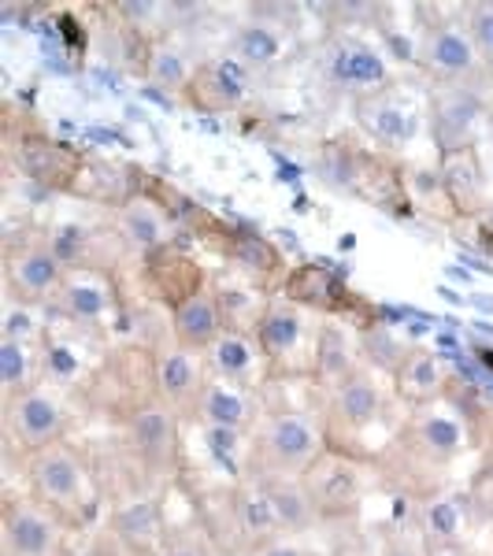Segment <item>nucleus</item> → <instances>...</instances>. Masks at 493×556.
<instances>
[{
    "mask_svg": "<svg viewBox=\"0 0 493 556\" xmlns=\"http://www.w3.org/2000/svg\"><path fill=\"white\" fill-rule=\"evenodd\" d=\"M330 442L319 416L304 408L267 412L264 424L249 434L245 471L253 479H301L327 456Z\"/></svg>",
    "mask_w": 493,
    "mask_h": 556,
    "instance_id": "f257e3e1",
    "label": "nucleus"
},
{
    "mask_svg": "<svg viewBox=\"0 0 493 556\" xmlns=\"http://www.w3.org/2000/svg\"><path fill=\"white\" fill-rule=\"evenodd\" d=\"M23 471H26L30 497H38L45 508H52L71 531L86 527L93 519L97 513L93 468H89V460L71 442H56L49 450L26 456Z\"/></svg>",
    "mask_w": 493,
    "mask_h": 556,
    "instance_id": "f03ea898",
    "label": "nucleus"
},
{
    "mask_svg": "<svg viewBox=\"0 0 493 556\" xmlns=\"http://www.w3.org/2000/svg\"><path fill=\"white\" fill-rule=\"evenodd\" d=\"M312 172H316L323 186L375 204V208L401 212V204L408 201L397 164L379 149L349 146V141H327L316 152V160H312Z\"/></svg>",
    "mask_w": 493,
    "mask_h": 556,
    "instance_id": "7ed1b4c3",
    "label": "nucleus"
},
{
    "mask_svg": "<svg viewBox=\"0 0 493 556\" xmlns=\"http://www.w3.org/2000/svg\"><path fill=\"white\" fill-rule=\"evenodd\" d=\"M316 78L327 93L342 97L349 104L397 83L387 49L361 30H330L323 38L316 52Z\"/></svg>",
    "mask_w": 493,
    "mask_h": 556,
    "instance_id": "20e7f679",
    "label": "nucleus"
},
{
    "mask_svg": "<svg viewBox=\"0 0 493 556\" xmlns=\"http://www.w3.org/2000/svg\"><path fill=\"white\" fill-rule=\"evenodd\" d=\"M412 64L427 83H471L490 86V67L482 60L475 34L468 30L464 15H430L416 26V41H412Z\"/></svg>",
    "mask_w": 493,
    "mask_h": 556,
    "instance_id": "39448f33",
    "label": "nucleus"
},
{
    "mask_svg": "<svg viewBox=\"0 0 493 556\" xmlns=\"http://www.w3.org/2000/svg\"><path fill=\"white\" fill-rule=\"evenodd\" d=\"M4 298L34 304V308H52L60 286L67 278V267L52 249L49 230H23V235L4 238Z\"/></svg>",
    "mask_w": 493,
    "mask_h": 556,
    "instance_id": "423d86ee",
    "label": "nucleus"
},
{
    "mask_svg": "<svg viewBox=\"0 0 493 556\" xmlns=\"http://www.w3.org/2000/svg\"><path fill=\"white\" fill-rule=\"evenodd\" d=\"M427 134L438 152L479 149L490 127V86L427 83Z\"/></svg>",
    "mask_w": 493,
    "mask_h": 556,
    "instance_id": "0eeeda50",
    "label": "nucleus"
},
{
    "mask_svg": "<svg viewBox=\"0 0 493 556\" xmlns=\"http://www.w3.org/2000/svg\"><path fill=\"white\" fill-rule=\"evenodd\" d=\"M286 8L279 4H256L249 8V15L227 30L223 52L230 60H238L256 83H267L290 64L293 45H298V26L290 20H279Z\"/></svg>",
    "mask_w": 493,
    "mask_h": 556,
    "instance_id": "6e6552de",
    "label": "nucleus"
},
{
    "mask_svg": "<svg viewBox=\"0 0 493 556\" xmlns=\"http://www.w3.org/2000/svg\"><path fill=\"white\" fill-rule=\"evenodd\" d=\"M316 330L319 323H312V312L301 308L298 301L279 298L267 301L256 312L253 338L267 361L271 375H312V349H316Z\"/></svg>",
    "mask_w": 493,
    "mask_h": 556,
    "instance_id": "1a4fd4ad",
    "label": "nucleus"
},
{
    "mask_svg": "<svg viewBox=\"0 0 493 556\" xmlns=\"http://www.w3.org/2000/svg\"><path fill=\"white\" fill-rule=\"evenodd\" d=\"M4 442L8 453L15 456H34L56 442H67L71 430V405L60 397L52 386H34V390H23L15 397H4Z\"/></svg>",
    "mask_w": 493,
    "mask_h": 556,
    "instance_id": "9d476101",
    "label": "nucleus"
},
{
    "mask_svg": "<svg viewBox=\"0 0 493 556\" xmlns=\"http://www.w3.org/2000/svg\"><path fill=\"white\" fill-rule=\"evenodd\" d=\"M89 156L71 141H60L45 130L8 134V167L23 182L38 186L45 193H67L83 178Z\"/></svg>",
    "mask_w": 493,
    "mask_h": 556,
    "instance_id": "9b49d317",
    "label": "nucleus"
},
{
    "mask_svg": "<svg viewBox=\"0 0 493 556\" xmlns=\"http://www.w3.org/2000/svg\"><path fill=\"white\" fill-rule=\"evenodd\" d=\"M382 419H387V390L367 364L323 390L319 424L327 430V442L330 438H364Z\"/></svg>",
    "mask_w": 493,
    "mask_h": 556,
    "instance_id": "f8f14e48",
    "label": "nucleus"
},
{
    "mask_svg": "<svg viewBox=\"0 0 493 556\" xmlns=\"http://www.w3.org/2000/svg\"><path fill=\"white\" fill-rule=\"evenodd\" d=\"M71 527L30 493H12L0 508L4 556H64Z\"/></svg>",
    "mask_w": 493,
    "mask_h": 556,
    "instance_id": "ddd939ff",
    "label": "nucleus"
},
{
    "mask_svg": "<svg viewBox=\"0 0 493 556\" xmlns=\"http://www.w3.org/2000/svg\"><path fill=\"white\" fill-rule=\"evenodd\" d=\"M123 434H127L130 453L146 471L167 475L182 460V416L172 412L164 401L149 397L134 405L123 419Z\"/></svg>",
    "mask_w": 493,
    "mask_h": 556,
    "instance_id": "4468645a",
    "label": "nucleus"
},
{
    "mask_svg": "<svg viewBox=\"0 0 493 556\" xmlns=\"http://www.w3.org/2000/svg\"><path fill=\"white\" fill-rule=\"evenodd\" d=\"M353 119H356V130H361L379 152H387V156L405 152L419 134L416 97H412L401 83H393L390 89H379V93L356 101Z\"/></svg>",
    "mask_w": 493,
    "mask_h": 556,
    "instance_id": "2eb2a0df",
    "label": "nucleus"
},
{
    "mask_svg": "<svg viewBox=\"0 0 493 556\" xmlns=\"http://www.w3.org/2000/svg\"><path fill=\"white\" fill-rule=\"evenodd\" d=\"M152 397L164 401L167 408L182 419H193V408L208 382V356L182 349L178 342H160L152 349Z\"/></svg>",
    "mask_w": 493,
    "mask_h": 556,
    "instance_id": "dca6fc26",
    "label": "nucleus"
},
{
    "mask_svg": "<svg viewBox=\"0 0 493 556\" xmlns=\"http://www.w3.org/2000/svg\"><path fill=\"white\" fill-rule=\"evenodd\" d=\"M256 86L260 83L238 60L219 52V56L201 60L190 89L182 93V104H190L201 115H238L241 108L253 101Z\"/></svg>",
    "mask_w": 493,
    "mask_h": 556,
    "instance_id": "f3484780",
    "label": "nucleus"
},
{
    "mask_svg": "<svg viewBox=\"0 0 493 556\" xmlns=\"http://www.w3.org/2000/svg\"><path fill=\"white\" fill-rule=\"evenodd\" d=\"M438 190H442L445 204L460 219H482L493 208V190H490V172L479 149H456V152H438Z\"/></svg>",
    "mask_w": 493,
    "mask_h": 556,
    "instance_id": "a211bd4d",
    "label": "nucleus"
},
{
    "mask_svg": "<svg viewBox=\"0 0 493 556\" xmlns=\"http://www.w3.org/2000/svg\"><path fill=\"white\" fill-rule=\"evenodd\" d=\"M52 308L60 312L67 323L86 330H101L112 323L115 308H119V290H115V278L104 267H75L67 271L64 286H60Z\"/></svg>",
    "mask_w": 493,
    "mask_h": 556,
    "instance_id": "6ab92c4d",
    "label": "nucleus"
},
{
    "mask_svg": "<svg viewBox=\"0 0 493 556\" xmlns=\"http://www.w3.org/2000/svg\"><path fill=\"white\" fill-rule=\"evenodd\" d=\"M104 538L127 556H164L172 542V527L164 519V505L149 493L115 505L104 527Z\"/></svg>",
    "mask_w": 493,
    "mask_h": 556,
    "instance_id": "aec40b11",
    "label": "nucleus"
},
{
    "mask_svg": "<svg viewBox=\"0 0 493 556\" xmlns=\"http://www.w3.org/2000/svg\"><path fill=\"white\" fill-rule=\"evenodd\" d=\"M308 482L312 497H316V508L323 516V527L327 523H349V519L361 516V505H364V475H361V464L345 460V456L330 453L304 475Z\"/></svg>",
    "mask_w": 493,
    "mask_h": 556,
    "instance_id": "412c9836",
    "label": "nucleus"
},
{
    "mask_svg": "<svg viewBox=\"0 0 493 556\" xmlns=\"http://www.w3.org/2000/svg\"><path fill=\"white\" fill-rule=\"evenodd\" d=\"M223 519H227L230 534L238 538L245 553H253L264 542H275V538L286 534L264 482L253 479V475H245V479L227 490V497H223Z\"/></svg>",
    "mask_w": 493,
    "mask_h": 556,
    "instance_id": "4be33fe9",
    "label": "nucleus"
},
{
    "mask_svg": "<svg viewBox=\"0 0 493 556\" xmlns=\"http://www.w3.org/2000/svg\"><path fill=\"white\" fill-rule=\"evenodd\" d=\"M227 327H230V316H227V304H223V293L212 290L208 282L197 286L193 293H186L182 301H175L172 319H167L172 342H178L182 349H193V353H208Z\"/></svg>",
    "mask_w": 493,
    "mask_h": 556,
    "instance_id": "5701e85b",
    "label": "nucleus"
},
{
    "mask_svg": "<svg viewBox=\"0 0 493 556\" xmlns=\"http://www.w3.org/2000/svg\"><path fill=\"white\" fill-rule=\"evenodd\" d=\"M264 416L267 412L256 390H245V386H235L227 379H215V375H208L201 401H197V408H193V419L201 427L230 430V434H253V430L264 424Z\"/></svg>",
    "mask_w": 493,
    "mask_h": 556,
    "instance_id": "b1692460",
    "label": "nucleus"
},
{
    "mask_svg": "<svg viewBox=\"0 0 493 556\" xmlns=\"http://www.w3.org/2000/svg\"><path fill=\"white\" fill-rule=\"evenodd\" d=\"M112 235L115 241H123L130 253L156 256L172 245L175 219L152 193H134L127 204H119V208L112 212Z\"/></svg>",
    "mask_w": 493,
    "mask_h": 556,
    "instance_id": "393cba45",
    "label": "nucleus"
},
{
    "mask_svg": "<svg viewBox=\"0 0 493 556\" xmlns=\"http://www.w3.org/2000/svg\"><path fill=\"white\" fill-rule=\"evenodd\" d=\"M208 371L215 379H227L235 386H245V390H256L264 386V375L267 371V361L264 353H260L253 330H238V327H227L219 334V342H215L208 353Z\"/></svg>",
    "mask_w": 493,
    "mask_h": 556,
    "instance_id": "a878e982",
    "label": "nucleus"
},
{
    "mask_svg": "<svg viewBox=\"0 0 493 556\" xmlns=\"http://www.w3.org/2000/svg\"><path fill=\"white\" fill-rule=\"evenodd\" d=\"M393 397L408 408H430L445 397V386H450V371L438 361L430 349L412 345L405 353V361L397 364V371L390 375Z\"/></svg>",
    "mask_w": 493,
    "mask_h": 556,
    "instance_id": "bb28decb",
    "label": "nucleus"
},
{
    "mask_svg": "<svg viewBox=\"0 0 493 556\" xmlns=\"http://www.w3.org/2000/svg\"><path fill=\"white\" fill-rule=\"evenodd\" d=\"M361 334H353L349 327H342L338 319L319 323L316 330V349H312V379L323 390L334 386L338 379H345L349 371H356L361 364Z\"/></svg>",
    "mask_w": 493,
    "mask_h": 556,
    "instance_id": "cd10ccee",
    "label": "nucleus"
},
{
    "mask_svg": "<svg viewBox=\"0 0 493 556\" xmlns=\"http://www.w3.org/2000/svg\"><path fill=\"white\" fill-rule=\"evenodd\" d=\"M197 67H201V60H197L182 41L167 38V41H156L146 52L141 78H146L152 89H160V93H172V97L182 101V93L190 89Z\"/></svg>",
    "mask_w": 493,
    "mask_h": 556,
    "instance_id": "c85d7f7f",
    "label": "nucleus"
},
{
    "mask_svg": "<svg viewBox=\"0 0 493 556\" xmlns=\"http://www.w3.org/2000/svg\"><path fill=\"white\" fill-rule=\"evenodd\" d=\"M260 482H264V490H267V497H271L275 513H279V523L286 534L308 538L316 527H323L316 497H312L304 475L301 479H260Z\"/></svg>",
    "mask_w": 493,
    "mask_h": 556,
    "instance_id": "c756f323",
    "label": "nucleus"
},
{
    "mask_svg": "<svg viewBox=\"0 0 493 556\" xmlns=\"http://www.w3.org/2000/svg\"><path fill=\"white\" fill-rule=\"evenodd\" d=\"M419 534L434 549H456L468 542V513L453 493H430L419 501Z\"/></svg>",
    "mask_w": 493,
    "mask_h": 556,
    "instance_id": "7c9ffc66",
    "label": "nucleus"
},
{
    "mask_svg": "<svg viewBox=\"0 0 493 556\" xmlns=\"http://www.w3.org/2000/svg\"><path fill=\"white\" fill-rule=\"evenodd\" d=\"M138 190V178L130 175V167L123 164H108V160H89L83 178L75 182V190L71 197H78V201H93V204H104V208H119V204H127Z\"/></svg>",
    "mask_w": 493,
    "mask_h": 556,
    "instance_id": "2f4dec72",
    "label": "nucleus"
},
{
    "mask_svg": "<svg viewBox=\"0 0 493 556\" xmlns=\"http://www.w3.org/2000/svg\"><path fill=\"white\" fill-rule=\"evenodd\" d=\"M405 438L424 460L450 464L464 445V427H460V419L450 416V412H424L419 419H412Z\"/></svg>",
    "mask_w": 493,
    "mask_h": 556,
    "instance_id": "473e14b6",
    "label": "nucleus"
},
{
    "mask_svg": "<svg viewBox=\"0 0 493 556\" xmlns=\"http://www.w3.org/2000/svg\"><path fill=\"white\" fill-rule=\"evenodd\" d=\"M41 375H45V345L0 338V390H4V397H15V393L41 386Z\"/></svg>",
    "mask_w": 493,
    "mask_h": 556,
    "instance_id": "72a5a7b5",
    "label": "nucleus"
},
{
    "mask_svg": "<svg viewBox=\"0 0 493 556\" xmlns=\"http://www.w3.org/2000/svg\"><path fill=\"white\" fill-rule=\"evenodd\" d=\"M227 256L235 260L241 271L249 275H271L279 267V253L267 245L264 238L249 235V230H230V245H227Z\"/></svg>",
    "mask_w": 493,
    "mask_h": 556,
    "instance_id": "f704fd0d",
    "label": "nucleus"
},
{
    "mask_svg": "<svg viewBox=\"0 0 493 556\" xmlns=\"http://www.w3.org/2000/svg\"><path fill=\"white\" fill-rule=\"evenodd\" d=\"M408 349L412 345L397 342L387 327H364L361 330V356L367 361L371 371H390L393 375V371H397V364L405 361Z\"/></svg>",
    "mask_w": 493,
    "mask_h": 556,
    "instance_id": "c9c22d12",
    "label": "nucleus"
},
{
    "mask_svg": "<svg viewBox=\"0 0 493 556\" xmlns=\"http://www.w3.org/2000/svg\"><path fill=\"white\" fill-rule=\"evenodd\" d=\"M45 308L34 304H20L12 298H4V319H0V338H15V342H38L45 345Z\"/></svg>",
    "mask_w": 493,
    "mask_h": 556,
    "instance_id": "e433bc0d",
    "label": "nucleus"
},
{
    "mask_svg": "<svg viewBox=\"0 0 493 556\" xmlns=\"http://www.w3.org/2000/svg\"><path fill=\"white\" fill-rule=\"evenodd\" d=\"M464 23L475 34V45H479L482 60H486L490 75H493V0H479V4H464L460 8Z\"/></svg>",
    "mask_w": 493,
    "mask_h": 556,
    "instance_id": "4c0bfd02",
    "label": "nucleus"
},
{
    "mask_svg": "<svg viewBox=\"0 0 493 556\" xmlns=\"http://www.w3.org/2000/svg\"><path fill=\"white\" fill-rule=\"evenodd\" d=\"M245 556H319V553L312 549V545L304 542V538L282 534V538H275V542H264L260 549L245 553Z\"/></svg>",
    "mask_w": 493,
    "mask_h": 556,
    "instance_id": "58836bf2",
    "label": "nucleus"
},
{
    "mask_svg": "<svg viewBox=\"0 0 493 556\" xmlns=\"http://www.w3.org/2000/svg\"><path fill=\"white\" fill-rule=\"evenodd\" d=\"M387 556H419L416 549H408V545H393V549Z\"/></svg>",
    "mask_w": 493,
    "mask_h": 556,
    "instance_id": "ea45409f",
    "label": "nucleus"
},
{
    "mask_svg": "<svg viewBox=\"0 0 493 556\" xmlns=\"http://www.w3.org/2000/svg\"><path fill=\"white\" fill-rule=\"evenodd\" d=\"M490 219H493V208H490Z\"/></svg>",
    "mask_w": 493,
    "mask_h": 556,
    "instance_id": "a19ab883",
    "label": "nucleus"
}]
</instances>
